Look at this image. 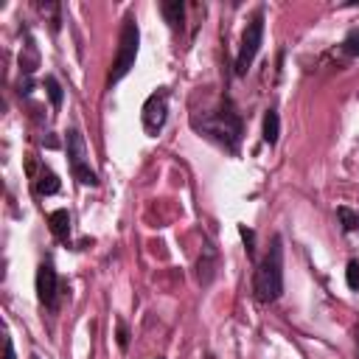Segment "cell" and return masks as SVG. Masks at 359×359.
I'll list each match as a JSON object with an SVG mask.
<instances>
[{
  "mask_svg": "<svg viewBox=\"0 0 359 359\" xmlns=\"http://www.w3.org/2000/svg\"><path fill=\"white\" fill-rule=\"evenodd\" d=\"M252 292L255 300L261 303H275L283 292V247H280V236H272V244L266 250V255L258 261L255 275H252Z\"/></svg>",
  "mask_w": 359,
  "mask_h": 359,
  "instance_id": "7a4b0ae2",
  "label": "cell"
},
{
  "mask_svg": "<svg viewBox=\"0 0 359 359\" xmlns=\"http://www.w3.org/2000/svg\"><path fill=\"white\" fill-rule=\"evenodd\" d=\"M345 280H348V289H359V261H348Z\"/></svg>",
  "mask_w": 359,
  "mask_h": 359,
  "instance_id": "2e32d148",
  "label": "cell"
},
{
  "mask_svg": "<svg viewBox=\"0 0 359 359\" xmlns=\"http://www.w3.org/2000/svg\"><path fill=\"white\" fill-rule=\"evenodd\" d=\"M356 342H359V328H356Z\"/></svg>",
  "mask_w": 359,
  "mask_h": 359,
  "instance_id": "ffe728a7",
  "label": "cell"
},
{
  "mask_svg": "<svg viewBox=\"0 0 359 359\" xmlns=\"http://www.w3.org/2000/svg\"><path fill=\"white\" fill-rule=\"evenodd\" d=\"M36 8H39L42 14H50V28L59 31V22H62V6H56V3H45V6H42V3H39Z\"/></svg>",
  "mask_w": 359,
  "mask_h": 359,
  "instance_id": "9a60e30c",
  "label": "cell"
},
{
  "mask_svg": "<svg viewBox=\"0 0 359 359\" xmlns=\"http://www.w3.org/2000/svg\"><path fill=\"white\" fill-rule=\"evenodd\" d=\"M342 50H345L348 56H359V28H351V31L345 34V39H342Z\"/></svg>",
  "mask_w": 359,
  "mask_h": 359,
  "instance_id": "5bb4252c",
  "label": "cell"
},
{
  "mask_svg": "<svg viewBox=\"0 0 359 359\" xmlns=\"http://www.w3.org/2000/svg\"><path fill=\"white\" fill-rule=\"evenodd\" d=\"M140 118H143V129H146L151 137L160 135V129L165 126V118H168V90H165V87L154 90V93L146 98Z\"/></svg>",
  "mask_w": 359,
  "mask_h": 359,
  "instance_id": "8992f818",
  "label": "cell"
},
{
  "mask_svg": "<svg viewBox=\"0 0 359 359\" xmlns=\"http://www.w3.org/2000/svg\"><path fill=\"white\" fill-rule=\"evenodd\" d=\"M3 359H17L14 356V345H11V337L3 339Z\"/></svg>",
  "mask_w": 359,
  "mask_h": 359,
  "instance_id": "ac0fdd59",
  "label": "cell"
},
{
  "mask_svg": "<svg viewBox=\"0 0 359 359\" xmlns=\"http://www.w3.org/2000/svg\"><path fill=\"white\" fill-rule=\"evenodd\" d=\"M337 216H339V222H342V230H345V233L359 230V213H353L351 208L339 205V208H337Z\"/></svg>",
  "mask_w": 359,
  "mask_h": 359,
  "instance_id": "7c38bea8",
  "label": "cell"
},
{
  "mask_svg": "<svg viewBox=\"0 0 359 359\" xmlns=\"http://www.w3.org/2000/svg\"><path fill=\"white\" fill-rule=\"evenodd\" d=\"M48 224H50V233H53L59 241H67V236H70V213H67L65 208L50 210V213H48Z\"/></svg>",
  "mask_w": 359,
  "mask_h": 359,
  "instance_id": "9c48e42d",
  "label": "cell"
},
{
  "mask_svg": "<svg viewBox=\"0 0 359 359\" xmlns=\"http://www.w3.org/2000/svg\"><path fill=\"white\" fill-rule=\"evenodd\" d=\"M191 126H194V132H199L202 137L213 140L224 151L238 154L244 126H241V115L233 109L230 101H222V107L208 109V112H194L191 115Z\"/></svg>",
  "mask_w": 359,
  "mask_h": 359,
  "instance_id": "6da1fadb",
  "label": "cell"
},
{
  "mask_svg": "<svg viewBox=\"0 0 359 359\" xmlns=\"http://www.w3.org/2000/svg\"><path fill=\"white\" fill-rule=\"evenodd\" d=\"M67 157H70V171L81 185H98V177L87 163V146L79 129H67Z\"/></svg>",
  "mask_w": 359,
  "mask_h": 359,
  "instance_id": "5b68a950",
  "label": "cell"
},
{
  "mask_svg": "<svg viewBox=\"0 0 359 359\" xmlns=\"http://www.w3.org/2000/svg\"><path fill=\"white\" fill-rule=\"evenodd\" d=\"M157 359H160V356H157Z\"/></svg>",
  "mask_w": 359,
  "mask_h": 359,
  "instance_id": "7402d4cb",
  "label": "cell"
},
{
  "mask_svg": "<svg viewBox=\"0 0 359 359\" xmlns=\"http://www.w3.org/2000/svg\"><path fill=\"white\" fill-rule=\"evenodd\" d=\"M56 286H59V280H56L53 261L45 258V261L36 266V297H39L42 306L56 309Z\"/></svg>",
  "mask_w": 359,
  "mask_h": 359,
  "instance_id": "52a82bcc",
  "label": "cell"
},
{
  "mask_svg": "<svg viewBox=\"0 0 359 359\" xmlns=\"http://www.w3.org/2000/svg\"><path fill=\"white\" fill-rule=\"evenodd\" d=\"M31 359H36V356H31Z\"/></svg>",
  "mask_w": 359,
  "mask_h": 359,
  "instance_id": "44dd1931",
  "label": "cell"
},
{
  "mask_svg": "<svg viewBox=\"0 0 359 359\" xmlns=\"http://www.w3.org/2000/svg\"><path fill=\"white\" fill-rule=\"evenodd\" d=\"M278 132H280V121H278V112L275 109H266V115H264V143H269V146H275L278 143Z\"/></svg>",
  "mask_w": 359,
  "mask_h": 359,
  "instance_id": "8fae6325",
  "label": "cell"
},
{
  "mask_svg": "<svg viewBox=\"0 0 359 359\" xmlns=\"http://www.w3.org/2000/svg\"><path fill=\"white\" fill-rule=\"evenodd\" d=\"M126 342H129V334H126V325H123V323H118V345H121V348H126Z\"/></svg>",
  "mask_w": 359,
  "mask_h": 359,
  "instance_id": "d6986e66",
  "label": "cell"
},
{
  "mask_svg": "<svg viewBox=\"0 0 359 359\" xmlns=\"http://www.w3.org/2000/svg\"><path fill=\"white\" fill-rule=\"evenodd\" d=\"M45 90H48V98L53 104V109L62 107V84L56 81V76H45Z\"/></svg>",
  "mask_w": 359,
  "mask_h": 359,
  "instance_id": "4fadbf2b",
  "label": "cell"
},
{
  "mask_svg": "<svg viewBox=\"0 0 359 359\" xmlns=\"http://www.w3.org/2000/svg\"><path fill=\"white\" fill-rule=\"evenodd\" d=\"M160 11L174 31H182V22H185V3L182 0H165V3H160Z\"/></svg>",
  "mask_w": 359,
  "mask_h": 359,
  "instance_id": "ba28073f",
  "label": "cell"
},
{
  "mask_svg": "<svg viewBox=\"0 0 359 359\" xmlns=\"http://www.w3.org/2000/svg\"><path fill=\"white\" fill-rule=\"evenodd\" d=\"M137 42H140V31H137V20L129 14L121 25V36H118V53L112 59V70H109V79L107 84H118L132 67H135V59H137Z\"/></svg>",
  "mask_w": 359,
  "mask_h": 359,
  "instance_id": "3957f363",
  "label": "cell"
},
{
  "mask_svg": "<svg viewBox=\"0 0 359 359\" xmlns=\"http://www.w3.org/2000/svg\"><path fill=\"white\" fill-rule=\"evenodd\" d=\"M34 188H36L39 196H50V194L59 191V180H56V174H53L50 168H42V171L36 174V180H34Z\"/></svg>",
  "mask_w": 359,
  "mask_h": 359,
  "instance_id": "30bf717a",
  "label": "cell"
},
{
  "mask_svg": "<svg viewBox=\"0 0 359 359\" xmlns=\"http://www.w3.org/2000/svg\"><path fill=\"white\" fill-rule=\"evenodd\" d=\"M261 42H264V11L258 8V11L250 17V22H247V28H244V34H241L238 53H236V76H244V73L250 70L255 53L261 50Z\"/></svg>",
  "mask_w": 359,
  "mask_h": 359,
  "instance_id": "277c9868",
  "label": "cell"
},
{
  "mask_svg": "<svg viewBox=\"0 0 359 359\" xmlns=\"http://www.w3.org/2000/svg\"><path fill=\"white\" fill-rule=\"evenodd\" d=\"M238 233H241V238H244V244H247V252L252 255V252H255V233H252V230H247L244 224L238 227Z\"/></svg>",
  "mask_w": 359,
  "mask_h": 359,
  "instance_id": "e0dca14e",
  "label": "cell"
}]
</instances>
